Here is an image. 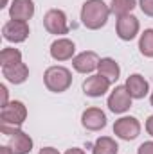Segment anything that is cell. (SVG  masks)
<instances>
[{
  "mask_svg": "<svg viewBox=\"0 0 153 154\" xmlns=\"http://www.w3.org/2000/svg\"><path fill=\"white\" fill-rule=\"evenodd\" d=\"M110 14V5L105 4L103 0H86L81 5L79 18L88 31H99L101 27L106 25Z\"/></svg>",
  "mask_w": 153,
  "mask_h": 154,
  "instance_id": "6da1fadb",
  "label": "cell"
},
{
  "mask_svg": "<svg viewBox=\"0 0 153 154\" xmlns=\"http://www.w3.org/2000/svg\"><path fill=\"white\" fill-rule=\"evenodd\" d=\"M27 118V108L22 100H11L7 106L0 108V131L5 136H13L20 131Z\"/></svg>",
  "mask_w": 153,
  "mask_h": 154,
  "instance_id": "7a4b0ae2",
  "label": "cell"
},
{
  "mask_svg": "<svg viewBox=\"0 0 153 154\" xmlns=\"http://www.w3.org/2000/svg\"><path fill=\"white\" fill-rule=\"evenodd\" d=\"M43 82L49 91L52 93H63L70 88L72 84V72L61 65L49 66L43 74Z\"/></svg>",
  "mask_w": 153,
  "mask_h": 154,
  "instance_id": "3957f363",
  "label": "cell"
},
{
  "mask_svg": "<svg viewBox=\"0 0 153 154\" xmlns=\"http://www.w3.org/2000/svg\"><path fill=\"white\" fill-rule=\"evenodd\" d=\"M114 134L124 142H133L141 134V122L135 116H121L114 124Z\"/></svg>",
  "mask_w": 153,
  "mask_h": 154,
  "instance_id": "277c9868",
  "label": "cell"
},
{
  "mask_svg": "<svg viewBox=\"0 0 153 154\" xmlns=\"http://www.w3.org/2000/svg\"><path fill=\"white\" fill-rule=\"evenodd\" d=\"M43 27L47 29V32L56 34V36H63L69 32V22H67V14L61 9H49L43 14Z\"/></svg>",
  "mask_w": 153,
  "mask_h": 154,
  "instance_id": "5b68a950",
  "label": "cell"
},
{
  "mask_svg": "<svg viewBox=\"0 0 153 154\" xmlns=\"http://www.w3.org/2000/svg\"><path fill=\"white\" fill-rule=\"evenodd\" d=\"M139 29H141L139 18L135 14H132V13L130 14H124V16H119L117 22H115L117 38L122 39V41H132L133 38H137Z\"/></svg>",
  "mask_w": 153,
  "mask_h": 154,
  "instance_id": "8992f818",
  "label": "cell"
},
{
  "mask_svg": "<svg viewBox=\"0 0 153 154\" xmlns=\"http://www.w3.org/2000/svg\"><path fill=\"white\" fill-rule=\"evenodd\" d=\"M31 29L27 25V22H20V20H9L4 23L2 27V36L9 43H24L29 38Z\"/></svg>",
  "mask_w": 153,
  "mask_h": 154,
  "instance_id": "52a82bcc",
  "label": "cell"
},
{
  "mask_svg": "<svg viewBox=\"0 0 153 154\" xmlns=\"http://www.w3.org/2000/svg\"><path fill=\"white\" fill-rule=\"evenodd\" d=\"M132 97L126 90V86H115L114 91L108 95V100H106V106L108 109L115 113V115H122L126 113L130 108H132Z\"/></svg>",
  "mask_w": 153,
  "mask_h": 154,
  "instance_id": "ba28073f",
  "label": "cell"
},
{
  "mask_svg": "<svg viewBox=\"0 0 153 154\" xmlns=\"http://www.w3.org/2000/svg\"><path fill=\"white\" fill-rule=\"evenodd\" d=\"M110 86H112V82L106 77H103L101 74H90L81 84L83 93L86 97H94V99L96 97H103L110 90Z\"/></svg>",
  "mask_w": 153,
  "mask_h": 154,
  "instance_id": "9c48e42d",
  "label": "cell"
},
{
  "mask_svg": "<svg viewBox=\"0 0 153 154\" xmlns=\"http://www.w3.org/2000/svg\"><path fill=\"white\" fill-rule=\"evenodd\" d=\"M99 61H101V57L94 50H83L77 56H74L72 66H74V70H76L77 74H85V75L88 74L90 75V74H94L97 70Z\"/></svg>",
  "mask_w": 153,
  "mask_h": 154,
  "instance_id": "30bf717a",
  "label": "cell"
},
{
  "mask_svg": "<svg viewBox=\"0 0 153 154\" xmlns=\"http://www.w3.org/2000/svg\"><path fill=\"white\" fill-rule=\"evenodd\" d=\"M49 52L54 61H69V59H74L76 43L69 38H58L50 43Z\"/></svg>",
  "mask_w": 153,
  "mask_h": 154,
  "instance_id": "8fae6325",
  "label": "cell"
},
{
  "mask_svg": "<svg viewBox=\"0 0 153 154\" xmlns=\"http://www.w3.org/2000/svg\"><path fill=\"white\" fill-rule=\"evenodd\" d=\"M81 125L86 129V131H101L106 127V115L103 109L99 108H86L83 113H81Z\"/></svg>",
  "mask_w": 153,
  "mask_h": 154,
  "instance_id": "7c38bea8",
  "label": "cell"
},
{
  "mask_svg": "<svg viewBox=\"0 0 153 154\" xmlns=\"http://www.w3.org/2000/svg\"><path fill=\"white\" fill-rule=\"evenodd\" d=\"M34 16V2L33 0H13L9 5V18L29 22Z\"/></svg>",
  "mask_w": 153,
  "mask_h": 154,
  "instance_id": "4fadbf2b",
  "label": "cell"
},
{
  "mask_svg": "<svg viewBox=\"0 0 153 154\" xmlns=\"http://www.w3.org/2000/svg\"><path fill=\"white\" fill-rule=\"evenodd\" d=\"M124 86H126L130 97H132V99H137V100L144 99V97L150 93V82L141 75V74H132V75L126 79Z\"/></svg>",
  "mask_w": 153,
  "mask_h": 154,
  "instance_id": "5bb4252c",
  "label": "cell"
},
{
  "mask_svg": "<svg viewBox=\"0 0 153 154\" xmlns=\"http://www.w3.org/2000/svg\"><path fill=\"white\" fill-rule=\"evenodd\" d=\"M2 75L11 84H24L29 79V66L24 61L18 63V65H13V66H4Z\"/></svg>",
  "mask_w": 153,
  "mask_h": 154,
  "instance_id": "9a60e30c",
  "label": "cell"
},
{
  "mask_svg": "<svg viewBox=\"0 0 153 154\" xmlns=\"http://www.w3.org/2000/svg\"><path fill=\"white\" fill-rule=\"evenodd\" d=\"M15 154H29L33 151V138L25 133V131H16L13 136H9V143H7Z\"/></svg>",
  "mask_w": 153,
  "mask_h": 154,
  "instance_id": "2e32d148",
  "label": "cell"
},
{
  "mask_svg": "<svg viewBox=\"0 0 153 154\" xmlns=\"http://www.w3.org/2000/svg\"><path fill=\"white\" fill-rule=\"evenodd\" d=\"M97 74L106 77L114 84L115 81L119 79V75H121V66H119V63L115 61L114 57H101L99 66H97Z\"/></svg>",
  "mask_w": 153,
  "mask_h": 154,
  "instance_id": "e0dca14e",
  "label": "cell"
},
{
  "mask_svg": "<svg viewBox=\"0 0 153 154\" xmlns=\"http://www.w3.org/2000/svg\"><path fill=\"white\" fill-rule=\"evenodd\" d=\"M119 145L112 136H99L94 145H92V154H117Z\"/></svg>",
  "mask_w": 153,
  "mask_h": 154,
  "instance_id": "ac0fdd59",
  "label": "cell"
},
{
  "mask_svg": "<svg viewBox=\"0 0 153 154\" xmlns=\"http://www.w3.org/2000/svg\"><path fill=\"white\" fill-rule=\"evenodd\" d=\"M22 63V52L15 47H5L0 50V65L2 68L4 66H13V65H18Z\"/></svg>",
  "mask_w": 153,
  "mask_h": 154,
  "instance_id": "d6986e66",
  "label": "cell"
},
{
  "mask_svg": "<svg viewBox=\"0 0 153 154\" xmlns=\"http://www.w3.org/2000/svg\"><path fill=\"white\" fill-rule=\"evenodd\" d=\"M137 5H139V4H137L135 0H112V4H110V13L119 18V16L130 14Z\"/></svg>",
  "mask_w": 153,
  "mask_h": 154,
  "instance_id": "ffe728a7",
  "label": "cell"
},
{
  "mask_svg": "<svg viewBox=\"0 0 153 154\" xmlns=\"http://www.w3.org/2000/svg\"><path fill=\"white\" fill-rule=\"evenodd\" d=\"M139 52L144 57H153V29H144L139 38Z\"/></svg>",
  "mask_w": 153,
  "mask_h": 154,
  "instance_id": "44dd1931",
  "label": "cell"
},
{
  "mask_svg": "<svg viewBox=\"0 0 153 154\" xmlns=\"http://www.w3.org/2000/svg\"><path fill=\"white\" fill-rule=\"evenodd\" d=\"M139 7L146 16L153 18V0H139Z\"/></svg>",
  "mask_w": 153,
  "mask_h": 154,
  "instance_id": "7402d4cb",
  "label": "cell"
},
{
  "mask_svg": "<svg viewBox=\"0 0 153 154\" xmlns=\"http://www.w3.org/2000/svg\"><path fill=\"white\" fill-rule=\"evenodd\" d=\"M9 104V91L5 88V84H0V108Z\"/></svg>",
  "mask_w": 153,
  "mask_h": 154,
  "instance_id": "603a6c76",
  "label": "cell"
},
{
  "mask_svg": "<svg viewBox=\"0 0 153 154\" xmlns=\"http://www.w3.org/2000/svg\"><path fill=\"white\" fill-rule=\"evenodd\" d=\"M137 154H153V142H144L139 145Z\"/></svg>",
  "mask_w": 153,
  "mask_h": 154,
  "instance_id": "cb8c5ba5",
  "label": "cell"
},
{
  "mask_svg": "<svg viewBox=\"0 0 153 154\" xmlns=\"http://www.w3.org/2000/svg\"><path fill=\"white\" fill-rule=\"evenodd\" d=\"M146 133L153 136V115L148 116V120H146Z\"/></svg>",
  "mask_w": 153,
  "mask_h": 154,
  "instance_id": "d4e9b609",
  "label": "cell"
},
{
  "mask_svg": "<svg viewBox=\"0 0 153 154\" xmlns=\"http://www.w3.org/2000/svg\"><path fill=\"white\" fill-rule=\"evenodd\" d=\"M38 154H61L58 149H54V147H43V149H40Z\"/></svg>",
  "mask_w": 153,
  "mask_h": 154,
  "instance_id": "484cf974",
  "label": "cell"
},
{
  "mask_svg": "<svg viewBox=\"0 0 153 154\" xmlns=\"http://www.w3.org/2000/svg\"><path fill=\"white\" fill-rule=\"evenodd\" d=\"M63 154H86L83 149H77V147H72V149H67Z\"/></svg>",
  "mask_w": 153,
  "mask_h": 154,
  "instance_id": "4316f807",
  "label": "cell"
},
{
  "mask_svg": "<svg viewBox=\"0 0 153 154\" xmlns=\"http://www.w3.org/2000/svg\"><path fill=\"white\" fill-rule=\"evenodd\" d=\"M0 154H15V152H13V149L9 145H2L0 147Z\"/></svg>",
  "mask_w": 153,
  "mask_h": 154,
  "instance_id": "83f0119b",
  "label": "cell"
},
{
  "mask_svg": "<svg viewBox=\"0 0 153 154\" xmlns=\"http://www.w3.org/2000/svg\"><path fill=\"white\" fill-rule=\"evenodd\" d=\"M7 2H9V0H0V7H5V5H7Z\"/></svg>",
  "mask_w": 153,
  "mask_h": 154,
  "instance_id": "f1b7e54d",
  "label": "cell"
},
{
  "mask_svg": "<svg viewBox=\"0 0 153 154\" xmlns=\"http://www.w3.org/2000/svg\"><path fill=\"white\" fill-rule=\"evenodd\" d=\"M150 102H151V106H153V91H151V95H150Z\"/></svg>",
  "mask_w": 153,
  "mask_h": 154,
  "instance_id": "f546056e",
  "label": "cell"
}]
</instances>
